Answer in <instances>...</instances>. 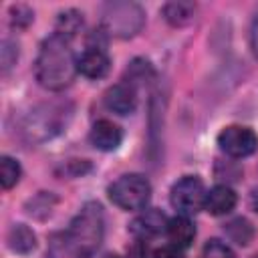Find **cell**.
I'll list each match as a JSON object with an SVG mask.
<instances>
[{"label":"cell","mask_w":258,"mask_h":258,"mask_svg":"<svg viewBox=\"0 0 258 258\" xmlns=\"http://www.w3.org/2000/svg\"><path fill=\"white\" fill-rule=\"evenodd\" d=\"M77 60L79 58L75 56L69 38L54 32L40 44L34 62L36 81L48 91H62L75 81V75L79 73Z\"/></svg>","instance_id":"6da1fadb"},{"label":"cell","mask_w":258,"mask_h":258,"mask_svg":"<svg viewBox=\"0 0 258 258\" xmlns=\"http://www.w3.org/2000/svg\"><path fill=\"white\" fill-rule=\"evenodd\" d=\"M71 238L77 242V246L81 248L85 258H91L101 242H103V234H105V216H103V208L97 202H89L85 204L79 214L73 218L69 230Z\"/></svg>","instance_id":"7a4b0ae2"},{"label":"cell","mask_w":258,"mask_h":258,"mask_svg":"<svg viewBox=\"0 0 258 258\" xmlns=\"http://www.w3.org/2000/svg\"><path fill=\"white\" fill-rule=\"evenodd\" d=\"M71 117V109L62 103L40 105L26 117L22 125V133L28 141H46L52 135L60 133Z\"/></svg>","instance_id":"3957f363"},{"label":"cell","mask_w":258,"mask_h":258,"mask_svg":"<svg viewBox=\"0 0 258 258\" xmlns=\"http://www.w3.org/2000/svg\"><path fill=\"white\" fill-rule=\"evenodd\" d=\"M145 22L143 10L133 4V2H111L103 10V30L107 34L119 36V38H129L135 36Z\"/></svg>","instance_id":"277c9868"},{"label":"cell","mask_w":258,"mask_h":258,"mask_svg":"<svg viewBox=\"0 0 258 258\" xmlns=\"http://www.w3.org/2000/svg\"><path fill=\"white\" fill-rule=\"evenodd\" d=\"M109 198L121 210H141L151 198V185L147 177L139 173H127L109 185Z\"/></svg>","instance_id":"5b68a950"},{"label":"cell","mask_w":258,"mask_h":258,"mask_svg":"<svg viewBox=\"0 0 258 258\" xmlns=\"http://www.w3.org/2000/svg\"><path fill=\"white\" fill-rule=\"evenodd\" d=\"M206 194L208 191H206V187H204L200 177L185 175V177H181L179 181L173 183L169 200H171V206L181 216H189V214H196V212H200L204 208Z\"/></svg>","instance_id":"8992f818"},{"label":"cell","mask_w":258,"mask_h":258,"mask_svg":"<svg viewBox=\"0 0 258 258\" xmlns=\"http://www.w3.org/2000/svg\"><path fill=\"white\" fill-rule=\"evenodd\" d=\"M218 145L232 157H246L258 149V135L250 127L228 125L218 135Z\"/></svg>","instance_id":"52a82bcc"},{"label":"cell","mask_w":258,"mask_h":258,"mask_svg":"<svg viewBox=\"0 0 258 258\" xmlns=\"http://www.w3.org/2000/svg\"><path fill=\"white\" fill-rule=\"evenodd\" d=\"M167 218L165 214H161L159 210H147L143 214H139L131 224H129V232L135 238L147 240V238H155L161 232L167 230Z\"/></svg>","instance_id":"ba28073f"},{"label":"cell","mask_w":258,"mask_h":258,"mask_svg":"<svg viewBox=\"0 0 258 258\" xmlns=\"http://www.w3.org/2000/svg\"><path fill=\"white\" fill-rule=\"evenodd\" d=\"M105 105L117 115H129L135 111L137 95L131 83H117L105 93Z\"/></svg>","instance_id":"9c48e42d"},{"label":"cell","mask_w":258,"mask_h":258,"mask_svg":"<svg viewBox=\"0 0 258 258\" xmlns=\"http://www.w3.org/2000/svg\"><path fill=\"white\" fill-rule=\"evenodd\" d=\"M77 69L81 75L89 79H101L109 71V56L101 46H89L77 60Z\"/></svg>","instance_id":"30bf717a"},{"label":"cell","mask_w":258,"mask_h":258,"mask_svg":"<svg viewBox=\"0 0 258 258\" xmlns=\"http://www.w3.org/2000/svg\"><path fill=\"white\" fill-rule=\"evenodd\" d=\"M123 131L119 125H115L109 119H101L91 129V143L101 151H113L121 145Z\"/></svg>","instance_id":"8fae6325"},{"label":"cell","mask_w":258,"mask_h":258,"mask_svg":"<svg viewBox=\"0 0 258 258\" xmlns=\"http://www.w3.org/2000/svg\"><path fill=\"white\" fill-rule=\"evenodd\" d=\"M236 206V194L232 187L228 185H216L206 194V204L204 208L212 214V216H224L228 212H232Z\"/></svg>","instance_id":"7c38bea8"},{"label":"cell","mask_w":258,"mask_h":258,"mask_svg":"<svg viewBox=\"0 0 258 258\" xmlns=\"http://www.w3.org/2000/svg\"><path fill=\"white\" fill-rule=\"evenodd\" d=\"M167 236H169L171 246L181 250V248H187L194 242L196 228H194V224H191V220L187 216H175L167 224Z\"/></svg>","instance_id":"4fadbf2b"},{"label":"cell","mask_w":258,"mask_h":258,"mask_svg":"<svg viewBox=\"0 0 258 258\" xmlns=\"http://www.w3.org/2000/svg\"><path fill=\"white\" fill-rule=\"evenodd\" d=\"M48 258H85L69 232H54L48 238Z\"/></svg>","instance_id":"5bb4252c"},{"label":"cell","mask_w":258,"mask_h":258,"mask_svg":"<svg viewBox=\"0 0 258 258\" xmlns=\"http://www.w3.org/2000/svg\"><path fill=\"white\" fill-rule=\"evenodd\" d=\"M6 240H8L10 250H14V252H18V254H28V252L34 250V246H36V236H34V232H32L28 226H24V224L12 226Z\"/></svg>","instance_id":"9a60e30c"},{"label":"cell","mask_w":258,"mask_h":258,"mask_svg":"<svg viewBox=\"0 0 258 258\" xmlns=\"http://www.w3.org/2000/svg\"><path fill=\"white\" fill-rule=\"evenodd\" d=\"M194 14H196V6L191 2L177 0V2H167L163 6V18L171 26H185V24H189L194 20Z\"/></svg>","instance_id":"2e32d148"},{"label":"cell","mask_w":258,"mask_h":258,"mask_svg":"<svg viewBox=\"0 0 258 258\" xmlns=\"http://www.w3.org/2000/svg\"><path fill=\"white\" fill-rule=\"evenodd\" d=\"M83 28V14L77 12V10H67V12H60L58 14V20H56V34L64 36L71 40V36H75L79 30Z\"/></svg>","instance_id":"e0dca14e"},{"label":"cell","mask_w":258,"mask_h":258,"mask_svg":"<svg viewBox=\"0 0 258 258\" xmlns=\"http://www.w3.org/2000/svg\"><path fill=\"white\" fill-rule=\"evenodd\" d=\"M20 173H22V169L16 159H12L8 155H4L0 159V183L4 189H10L12 185H16L20 179Z\"/></svg>","instance_id":"ac0fdd59"},{"label":"cell","mask_w":258,"mask_h":258,"mask_svg":"<svg viewBox=\"0 0 258 258\" xmlns=\"http://www.w3.org/2000/svg\"><path fill=\"white\" fill-rule=\"evenodd\" d=\"M226 234L240 246H246L250 240H252V226L248 220L244 218H238V220H232L228 226H226Z\"/></svg>","instance_id":"d6986e66"},{"label":"cell","mask_w":258,"mask_h":258,"mask_svg":"<svg viewBox=\"0 0 258 258\" xmlns=\"http://www.w3.org/2000/svg\"><path fill=\"white\" fill-rule=\"evenodd\" d=\"M204 258H236L228 244L220 240H210L204 246Z\"/></svg>","instance_id":"ffe728a7"},{"label":"cell","mask_w":258,"mask_h":258,"mask_svg":"<svg viewBox=\"0 0 258 258\" xmlns=\"http://www.w3.org/2000/svg\"><path fill=\"white\" fill-rule=\"evenodd\" d=\"M127 73H129V81H127V83H131V85H133V81H145L147 77L153 75L149 62H147V60H139V58L129 64V71H127Z\"/></svg>","instance_id":"44dd1931"},{"label":"cell","mask_w":258,"mask_h":258,"mask_svg":"<svg viewBox=\"0 0 258 258\" xmlns=\"http://www.w3.org/2000/svg\"><path fill=\"white\" fill-rule=\"evenodd\" d=\"M12 12H16V16L12 18V24L16 26H26L28 22H32V12L26 6H16L12 8Z\"/></svg>","instance_id":"7402d4cb"},{"label":"cell","mask_w":258,"mask_h":258,"mask_svg":"<svg viewBox=\"0 0 258 258\" xmlns=\"http://www.w3.org/2000/svg\"><path fill=\"white\" fill-rule=\"evenodd\" d=\"M155 258H181V252L175 246H165L155 252Z\"/></svg>","instance_id":"603a6c76"},{"label":"cell","mask_w":258,"mask_h":258,"mask_svg":"<svg viewBox=\"0 0 258 258\" xmlns=\"http://www.w3.org/2000/svg\"><path fill=\"white\" fill-rule=\"evenodd\" d=\"M250 42H252V50H254V54H256V58H258V14H256V18H254V22H252Z\"/></svg>","instance_id":"cb8c5ba5"},{"label":"cell","mask_w":258,"mask_h":258,"mask_svg":"<svg viewBox=\"0 0 258 258\" xmlns=\"http://www.w3.org/2000/svg\"><path fill=\"white\" fill-rule=\"evenodd\" d=\"M252 206H254V210L258 212V191L252 194Z\"/></svg>","instance_id":"d4e9b609"},{"label":"cell","mask_w":258,"mask_h":258,"mask_svg":"<svg viewBox=\"0 0 258 258\" xmlns=\"http://www.w3.org/2000/svg\"><path fill=\"white\" fill-rule=\"evenodd\" d=\"M109 258H119V256H109Z\"/></svg>","instance_id":"484cf974"},{"label":"cell","mask_w":258,"mask_h":258,"mask_svg":"<svg viewBox=\"0 0 258 258\" xmlns=\"http://www.w3.org/2000/svg\"><path fill=\"white\" fill-rule=\"evenodd\" d=\"M252 258H258V254H256V256H252Z\"/></svg>","instance_id":"4316f807"}]
</instances>
